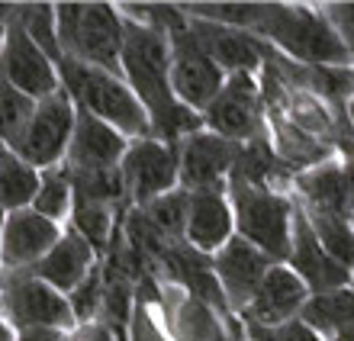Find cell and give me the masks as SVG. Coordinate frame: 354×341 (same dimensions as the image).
<instances>
[{
	"instance_id": "cell-34",
	"label": "cell",
	"mask_w": 354,
	"mask_h": 341,
	"mask_svg": "<svg viewBox=\"0 0 354 341\" xmlns=\"http://www.w3.org/2000/svg\"><path fill=\"white\" fill-rule=\"evenodd\" d=\"M345 122L348 129L354 132V68H351V93H348V103H345Z\"/></svg>"
},
{
	"instance_id": "cell-5",
	"label": "cell",
	"mask_w": 354,
	"mask_h": 341,
	"mask_svg": "<svg viewBox=\"0 0 354 341\" xmlns=\"http://www.w3.org/2000/svg\"><path fill=\"white\" fill-rule=\"evenodd\" d=\"M62 55L122 77V17L113 3H52Z\"/></svg>"
},
{
	"instance_id": "cell-9",
	"label": "cell",
	"mask_w": 354,
	"mask_h": 341,
	"mask_svg": "<svg viewBox=\"0 0 354 341\" xmlns=\"http://www.w3.org/2000/svg\"><path fill=\"white\" fill-rule=\"evenodd\" d=\"M206 132H213L229 142H248V138L264 136L261 122V87L254 74H225L223 87L209 107L200 113Z\"/></svg>"
},
{
	"instance_id": "cell-21",
	"label": "cell",
	"mask_w": 354,
	"mask_h": 341,
	"mask_svg": "<svg viewBox=\"0 0 354 341\" xmlns=\"http://www.w3.org/2000/svg\"><path fill=\"white\" fill-rule=\"evenodd\" d=\"M290 196L309 212L345 216V219L354 216L348 181H345V171H342L338 158H326V161H319V165L293 174V194Z\"/></svg>"
},
{
	"instance_id": "cell-25",
	"label": "cell",
	"mask_w": 354,
	"mask_h": 341,
	"mask_svg": "<svg viewBox=\"0 0 354 341\" xmlns=\"http://www.w3.org/2000/svg\"><path fill=\"white\" fill-rule=\"evenodd\" d=\"M29 210L39 212L48 222H58V225L68 222V212H71V181H68V171L62 165L39 171V187Z\"/></svg>"
},
{
	"instance_id": "cell-11",
	"label": "cell",
	"mask_w": 354,
	"mask_h": 341,
	"mask_svg": "<svg viewBox=\"0 0 354 341\" xmlns=\"http://www.w3.org/2000/svg\"><path fill=\"white\" fill-rule=\"evenodd\" d=\"M0 77L17 87L19 93H26L29 100H42L62 91L55 65L48 62V55L29 39L23 23L17 19V3L3 29V42H0Z\"/></svg>"
},
{
	"instance_id": "cell-27",
	"label": "cell",
	"mask_w": 354,
	"mask_h": 341,
	"mask_svg": "<svg viewBox=\"0 0 354 341\" xmlns=\"http://www.w3.org/2000/svg\"><path fill=\"white\" fill-rule=\"evenodd\" d=\"M149 225L168 241H184V219H187V190H171V194L151 200L145 210H139Z\"/></svg>"
},
{
	"instance_id": "cell-13",
	"label": "cell",
	"mask_w": 354,
	"mask_h": 341,
	"mask_svg": "<svg viewBox=\"0 0 354 341\" xmlns=\"http://www.w3.org/2000/svg\"><path fill=\"white\" fill-rule=\"evenodd\" d=\"M306 296L309 290L287 264H270L268 274L258 284V290L252 293V299L245 303V309L235 319H239L245 332L248 329H277V325L297 319L299 306L306 303Z\"/></svg>"
},
{
	"instance_id": "cell-4",
	"label": "cell",
	"mask_w": 354,
	"mask_h": 341,
	"mask_svg": "<svg viewBox=\"0 0 354 341\" xmlns=\"http://www.w3.org/2000/svg\"><path fill=\"white\" fill-rule=\"evenodd\" d=\"M55 71H58V81H62V91L71 97L75 107H81L91 116L103 120L106 126H113L126 138L151 136L149 116H145L142 103L136 100V93L126 87L122 77H113V74L100 71V68L71 62L65 55L55 62Z\"/></svg>"
},
{
	"instance_id": "cell-38",
	"label": "cell",
	"mask_w": 354,
	"mask_h": 341,
	"mask_svg": "<svg viewBox=\"0 0 354 341\" xmlns=\"http://www.w3.org/2000/svg\"><path fill=\"white\" fill-rule=\"evenodd\" d=\"M351 290H354V274H351Z\"/></svg>"
},
{
	"instance_id": "cell-15",
	"label": "cell",
	"mask_w": 354,
	"mask_h": 341,
	"mask_svg": "<svg viewBox=\"0 0 354 341\" xmlns=\"http://www.w3.org/2000/svg\"><path fill=\"white\" fill-rule=\"evenodd\" d=\"M209 264H213V277L225 296V306L232 309V315H239L274 261H270L268 255H261L254 245H248V241H242L239 235H232V239L209 258Z\"/></svg>"
},
{
	"instance_id": "cell-22",
	"label": "cell",
	"mask_w": 354,
	"mask_h": 341,
	"mask_svg": "<svg viewBox=\"0 0 354 341\" xmlns=\"http://www.w3.org/2000/svg\"><path fill=\"white\" fill-rule=\"evenodd\" d=\"M297 319L309 325L319 338L335 341L342 332H348L354 325V290L351 284L338 286V290H326V293H309L306 303L299 306Z\"/></svg>"
},
{
	"instance_id": "cell-24",
	"label": "cell",
	"mask_w": 354,
	"mask_h": 341,
	"mask_svg": "<svg viewBox=\"0 0 354 341\" xmlns=\"http://www.w3.org/2000/svg\"><path fill=\"white\" fill-rule=\"evenodd\" d=\"M290 200H293V196H290ZM293 203H297V200H293ZM299 210H303V206H299ZM303 216H306L309 229H313V235L319 239V245H322L342 268L354 274V225H351V219H345V216H326V212H309V210H303Z\"/></svg>"
},
{
	"instance_id": "cell-12",
	"label": "cell",
	"mask_w": 354,
	"mask_h": 341,
	"mask_svg": "<svg viewBox=\"0 0 354 341\" xmlns=\"http://www.w3.org/2000/svg\"><path fill=\"white\" fill-rule=\"evenodd\" d=\"M235 158H239V142L219 138L206 129L190 132L177 142V187L187 194L225 190Z\"/></svg>"
},
{
	"instance_id": "cell-39",
	"label": "cell",
	"mask_w": 354,
	"mask_h": 341,
	"mask_svg": "<svg viewBox=\"0 0 354 341\" xmlns=\"http://www.w3.org/2000/svg\"><path fill=\"white\" fill-rule=\"evenodd\" d=\"M225 341H232V338H225Z\"/></svg>"
},
{
	"instance_id": "cell-1",
	"label": "cell",
	"mask_w": 354,
	"mask_h": 341,
	"mask_svg": "<svg viewBox=\"0 0 354 341\" xmlns=\"http://www.w3.org/2000/svg\"><path fill=\"white\" fill-rule=\"evenodd\" d=\"M116 10L122 17V81L136 93V100L142 103V110L149 116L151 136L177 145L184 136L203 129V122H200V113L187 110L171 91L168 39L142 13V3H126V7Z\"/></svg>"
},
{
	"instance_id": "cell-29",
	"label": "cell",
	"mask_w": 354,
	"mask_h": 341,
	"mask_svg": "<svg viewBox=\"0 0 354 341\" xmlns=\"http://www.w3.org/2000/svg\"><path fill=\"white\" fill-rule=\"evenodd\" d=\"M319 13L326 17V23L354 62V3H319Z\"/></svg>"
},
{
	"instance_id": "cell-17",
	"label": "cell",
	"mask_w": 354,
	"mask_h": 341,
	"mask_svg": "<svg viewBox=\"0 0 354 341\" xmlns=\"http://www.w3.org/2000/svg\"><path fill=\"white\" fill-rule=\"evenodd\" d=\"M126 145H129L126 136H120L113 126L91 116L87 110L75 107V129H71V142H68L62 165L68 171H110L120 165Z\"/></svg>"
},
{
	"instance_id": "cell-19",
	"label": "cell",
	"mask_w": 354,
	"mask_h": 341,
	"mask_svg": "<svg viewBox=\"0 0 354 341\" xmlns=\"http://www.w3.org/2000/svg\"><path fill=\"white\" fill-rule=\"evenodd\" d=\"M232 235H235V222H232V206L225 200V190L187 194L184 241L190 248L206 255V258H213Z\"/></svg>"
},
{
	"instance_id": "cell-30",
	"label": "cell",
	"mask_w": 354,
	"mask_h": 341,
	"mask_svg": "<svg viewBox=\"0 0 354 341\" xmlns=\"http://www.w3.org/2000/svg\"><path fill=\"white\" fill-rule=\"evenodd\" d=\"M245 341H326L319 338L309 325H303L299 319H290V322L277 325V329H248Z\"/></svg>"
},
{
	"instance_id": "cell-32",
	"label": "cell",
	"mask_w": 354,
	"mask_h": 341,
	"mask_svg": "<svg viewBox=\"0 0 354 341\" xmlns=\"http://www.w3.org/2000/svg\"><path fill=\"white\" fill-rule=\"evenodd\" d=\"M65 341H116V338L103 322H81L68 332Z\"/></svg>"
},
{
	"instance_id": "cell-3",
	"label": "cell",
	"mask_w": 354,
	"mask_h": 341,
	"mask_svg": "<svg viewBox=\"0 0 354 341\" xmlns=\"http://www.w3.org/2000/svg\"><path fill=\"white\" fill-rule=\"evenodd\" d=\"M142 13L155 23L168 39V58H171V91L187 110L203 113L209 107L225 74L216 68V62L206 55L196 42L194 29L174 3H142Z\"/></svg>"
},
{
	"instance_id": "cell-2",
	"label": "cell",
	"mask_w": 354,
	"mask_h": 341,
	"mask_svg": "<svg viewBox=\"0 0 354 341\" xmlns=\"http://www.w3.org/2000/svg\"><path fill=\"white\" fill-rule=\"evenodd\" d=\"M248 36L290 58L293 65L354 68L351 55L338 42L319 7L303 3H254V19Z\"/></svg>"
},
{
	"instance_id": "cell-8",
	"label": "cell",
	"mask_w": 354,
	"mask_h": 341,
	"mask_svg": "<svg viewBox=\"0 0 354 341\" xmlns=\"http://www.w3.org/2000/svg\"><path fill=\"white\" fill-rule=\"evenodd\" d=\"M122 196L129 210H145L151 200L177 190V145L161 138H129L120 165Z\"/></svg>"
},
{
	"instance_id": "cell-16",
	"label": "cell",
	"mask_w": 354,
	"mask_h": 341,
	"mask_svg": "<svg viewBox=\"0 0 354 341\" xmlns=\"http://www.w3.org/2000/svg\"><path fill=\"white\" fill-rule=\"evenodd\" d=\"M62 235L58 222L42 219L32 210L7 212L0 219V270H29L46 258Z\"/></svg>"
},
{
	"instance_id": "cell-14",
	"label": "cell",
	"mask_w": 354,
	"mask_h": 341,
	"mask_svg": "<svg viewBox=\"0 0 354 341\" xmlns=\"http://www.w3.org/2000/svg\"><path fill=\"white\" fill-rule=\"evenodd\" d=\"M283 264L303 280L309 293H326V290H338V286L351 284V270H345L319 245L297 203H293V222H290V255Z\"/></svg>"
},
{
	"instance_id": "cell-35",
	"label": "cell",
	"mask_w": 354,
	"mask_h": 341,
	"mask_svg": "<svg viewBox=\"0 0 354 341\" xmlns=\"http://www.w3.org/2000/svg\"><path fill=\"white\" fill-rule=\"evenodd\" d=\"M10 13H13V3H0V42H3V29H7Z\"/></svg>"
},
{
	"instance_id": "cell-7",
	"label": "cell",
	"mask_w": 354,
	"mask_h": 341,
	"mask_svg": "<svg viewBox=\"0 0 354 341\" xmlns=\"http://www.w3.org/2000/svg\"><path fill=\"white\" fill-rule=\"evenodd\" d=\"M0 319L19 329H75V315L68 299L48 284L29 277L26 270H0Z\"/></svg>"
},
{
	"instance_id": "cell-23",
	"label": "cell",
	"mask_w": 354,
	"mask_h": 341,
	"mask_svg": "<svg viewBox=\"0 0 354 341\" xmlns=\"http://www.w3.org/2000/svg\"><path fill=\"white\" fill-rule=\"evenodd\" d=\"M39 187V171L7 148H0V219L7 212L29 210Z\"/></svg>"
},
{
	"instance_id": "cell-28",
	"label": "cell",
	"mask_w": 354,
	"mask_h": 341,
	"mask_svg": "<svg viewBox=\"0 0 354 341\" xmlns=\"http://www.w3.org/2000/svg\"><path fill=\"white\" fill-rule=\"evenodd\" d=\"M68 309L75 315V325L81 322H97V313H100V261L91 268V274L81 280V284L65 296Z\"/></svg>"
},
{
	"instance_id": "cell-6",
	"label": "cell",
	"mask_w": 354,
	"mask_h": 341,
	"mask_svg": "<svg viewBox=\"0 0 354 341\" xmlns=\"http://www.w3.org/2000/svg\"><path fill=\"white\" fill-rule=\"evenodd\" d=\"M225 200L232 206L235 235L268 255L274 264H283L290 255V222H293V200L280 190L252 184L239 174L225 181Z\"/></svg>"
},
{
	"instance_id": "cell-26",
	"label": "cell",
	"mask_w": 354,
	"mask_h": 341,
	"mask_svg": "<svg viewBox=\"0 0 354 341\" xmlns=\"http://www.w3.org/2000/svg\"><path fill=\"white\" fill-rule=\"evenodd\" d=\"M36 110V100H29L26 93H19L17 87H10L0 77V148L17 151L19 138L29 126V116Z\"/></svg>"
},
{
	"instance_id": "cell-18",
	"label": "cell",
	"mask_w": 354,
	"mask_h": 341,
	"mask_svg": "<svg viewBox=\"0 0 354 341\" xmlns=\"http://www.w3.org/2000/svg\"><path fill=\"white\" fill-rule=\"evenodd\" d=\"M190 29H194L196 42L206 55L216 62V68L223 74H258L264 65V42L248 36L242 29L223 26V23H209V19H194L187 17Z\"/></svg>"
},
{
	"instance_id": "cell-10",
	"label": "cell",
	"mask_w": 354,
	"mask_h": 341,
	"mask_svg": "<svg viewBox=\"0 0 354 341\" xmlns=\"http://www.w3.org/2000/svg\"><path fill=\"white\" fill-rule=\"evenodd\" d=\"M71 129H75V103L65 91H55L52 97L36 100V110L29 116V126L13 155H19L36 171L55 167L65 161Z\"/></svg>"
},
{
	"instance_id": "cell-33",
	"label": "cell",
	"mask_w": 354,
	"mask_h": 341,
	"mask_svg": "<svg viewBox=\"0 0 354 341\" xmlns=\"http://www.w3.org/2000/svg\"><path fill=\"white\" fill-rule=\"evenodd\" d=\"M68 332L62 329H19L13 332V341H65Z\"/></svg>"
},
{
	"instance_id": "cell-36",
	"label": "cell",
	"mask_w": 354,
	"mask_h": 341,
	"mask_svg": "<svg viewBox=\"0 0 354 341\" xmlns=\"http://www.w3.org/2000/svg\"><path fill=\"white\" fill-rule=\"evenodd\" d=\"M0 341H13V329H10L3 319H0Z\"/></svg>"
},
{
	"instance_id": "cell-37",
	"label": "cell",
	"mask_w": 354,
	"mask_h": 341,
	"mask_svg": "<svg viewBox=\"0 0 354 341\" xmlns=\"http://www.w3.org/2000/svg\"><path fill=\"white\" fill-rule=\"evenodd\" d=\"M335 341H354V325H351V329H348V332H342V335H338Z\"/></svg>"
},
{
	"instance_id": "cell-20",
	"label": "cell",
	"mask_w": 354,
	"mask_h": 341,
	"mask_svg": "<svg viewBox=\"0 0 354 341\" xmlns=\"http://www.w3.org/2000/svg\"><path fill=\"white\" fill-rule=\"evenodd\" d=\"M97 261H100L97 258V251H93L91 245L71 229V225H62L58 241L46 251V258L36 261L26 274L36 277V280H42V284H48L55 293L68 296L87 274H91V268L97 264Z\"/></svg>"
},
{
	"instance_id": "cell-31",
	"label": "cell",
	"mask_w": 354,
	"mask_h": 341,
	"mask_svg": "<svg viewBox=\"0 0 354 341\" xmlns=\"http://www.w3.org/2000/svg\"><path fill=\"white\" fill-rule=\"evenodd\" d=\"M335 145H338V161H342V171H345L348 194H351V206H354V132L348 129L345 120H342V132L335 136Z\"/></svg>"
}]
</instances>
